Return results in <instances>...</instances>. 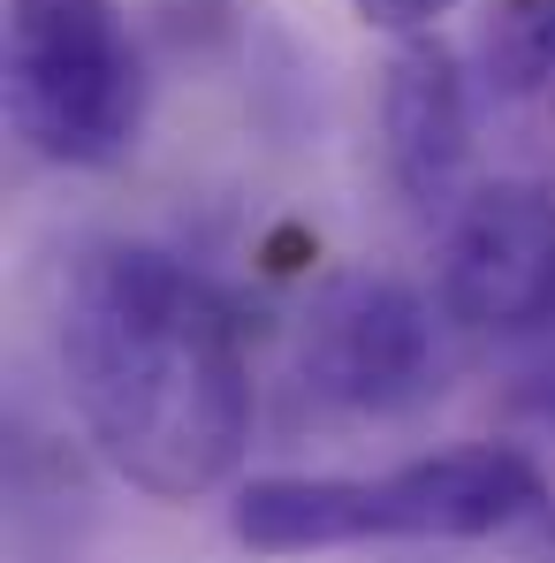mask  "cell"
Returning <instances> with one entry per match:
<instances>
[{"instance_id":"cell-1","label":"cell","mask_w":555,"mask_h":563,"mask_svg":"<svg viewBox=\"0 0 555 563\" xmlns=\"http://www.w3.org/2000/svg\"><path fill=\"white\" fill-rule=\"evenodd\" d=\"M54 358L107 472L153 503H198L244 465L252 366L213 282L153 244H85L62 275Z\"/></svg>"},{"instance_id":"cell-2","label":"cell","mask_w":555,"mask_h":563,"mask_svg":"<svg viewBox=\"0 0 555 563\" xmlns=\"http://www.w3.org/2000/svg\"><path fill=\"white\" fill-rule=\"evenodd\" d=\"M548 510V479L502 442H471L396 472H275L244 479L229 503V533L259 556L366 549V541H487L518 518Z\"/></svg>"},{"instance_id":"cell-3","label":"cell","mask_w":555,"mask_h":563,"mask_svg":"<svg viewBox=\"0 0 555 563\" xmlns=\"http://www.w3.org/2000/svg\"><path fill=\"white\" fill-rule=\"evenodd\" d=\"M8 122L54 168H114L145 122V62L114 0H8Z\"/></svg>"},{"instance_id":"cell-4","label":"cell","mask_w":555,"mask_h":563,"mask_svg":"<svg viewBox=\"0 0 555 563\" xmlns=\"http://www.w3.org/2000/svg\"><path fill=\"white\" fill-rule=\"evenodd\" d=\"M297 380L328 411L388 419L442 388L434 305L396 275H328L297 320Z\"/></svg>"},{"instance_id":"cell-5","label":"cell","mask_w":555,"mask_h":563,"mask_svg":"<svg viewBox=\"0 0 555 563\" xmlns=\"http://www.w3.org/2000/svg\"><path fill=\"white\" fill-rule=\"evenodd\" d=\"M442 312L471 335H555V184H479L442 229Z\"/></svg>"},{"instance_id":"cell-6","label":"cell","mask_w":555,"mask_h":563,"mask_svg":"<svg viewBox=\"0 0 555 563\" xmlns=\"http://www.w3.org/2000/svg\"><path fill=\"white\" fill-rule=\"evenodd\" d=\"M380 153L419 213H457L471 168V85L434 31L403 38L380 77Z\"/></svg>"},{"instance_id":"cell-7","label":"cell","mask_w":555,"mask_h":563,"mask_svg":"<svg viewBox=\"0 0 555 563\" xmlns=\"http://www.w3.org/2000/svg\"><path fill=\"white\" fill-rule=\"evenodd\" d=\"M495 62L510 69V85H555V0L495 8Z\"/></svg>"},{"instance_id":"cell-8","label":"cell","mask_w":555,"mask_h":563,"mask_svg":"<svg viewBox=\"0 0 555 563\" xmlns=\"http://www.w3.org/2000/svg\"><path fill=\"white\" fill-rule=\"evenodd\" d=\"M358 15H366L373 31H396V38H419V31H434L457 0H351Z\"/></svg>"},{"instance_id":"cell-9","label":"cell","mask_w":555,"mask_h":563,"mask_svg":"<svg viewBox=\"0 0 555 563\" xmlns=\"http://www.w3.org/2000/svg\"><path fill=\"white\" fill-rule=\"evenodd\" d=\"M525 404H533L541 419H555V358H548V366H533V388H525Z\"/></svg>"}]
</instances>
